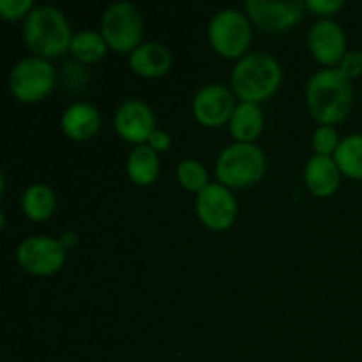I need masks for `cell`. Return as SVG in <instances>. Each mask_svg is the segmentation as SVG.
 <instances>
[{"mask_svg": "<svg viewBox=\"0 0 362 362\" xmlns=\"http://www.w3.org/2000/svg\"><path fill=\"white\" fill-rule=\"evenodd\" d=\"M354 105L352 80L339 67H324L306 83V106L310 115L322 126H334L349 117Z\"/></svg>", "mask_w": 362, "mask_h": 362, "instance_id": "obj_1", "label": "cell"}, {"mask_svg": "<svg viewBox=\"0 0 362 362\" xmlns=\"http://www.w3.org/2000/svg\"><path fill=\"white\" fill-rule=\"evenodd\" d=\"M73 30L66 14L55 6H37L23 21V41L34 55L53 59L71 48Z\"/></svg>", "mask_w": 362, "mask_h": 362, "instance_id": "obj_2", "label": "cell"}, {"mask_svg": "<svg viewBox=\"0 0 362 362\" xmlns=\"http://www.w3.org/2000/svg\"><path fill=\"white\" fill-rule=\"evenodd\" d=\"M283 80L278 60L264 52L246 53L232 71V90L240 101L260 105L272 98Z\"/></svg>", "mask_w": 362, "mask_h": 362, "instance_id": "obj_3", "label": "cell"}, {"mask_svg": "<svg viewBox=\"0 0 362 362\" xmlns=\"http://www.w3.org/2000/svg\"><path fill=\"white\" fill-rule=\"evenodd\" d=\"M267 170L265 152L255 144H235L223 148L216 161V175L230 189H246L260 182Z\"/></svg>", "mask_w": 362, "mask_h": 362, "instance_id": "obj_4", "label": "cell"}, {"mask_svg": "<svg viewBox=\"0 0 362 362\" xmlns=\"http://www.w3.org/2000/svg\"><path fill=\"white\" fill-rule=\"evenodd\" d=\"M209 42L225 59H243L253 39V28L247 14L226 7L218 11L209 21Z\"/></svg>", "mask_w": 362, "mask_h": 362, "instance_id": "obj_5", "label": "cell"}, {"mask_svg": "<svg viewBox=\"0 0 362 362\" xmlns=\"http://www.w3.org/2000/svg\"><path fill=\"white\" fill-rule=\"evenodd\" d=\"M57 73L48 59L32 55L18 60L9 73V90L21 103H39L55 87Z\"/></svg>", "mask_w": 362, "mask_h": 362, "instance_id": "obj_6", "label": "cell"}, {"mask_svg": "<svg viewBox=\"0 0 362 362\" xmlns=\"http://www.w3.org/2000/svg\"><path fill=\"white\" fill-rule=\"evenodd\" d=\"M101 34L108 48L119 53H131L138 48L144 37V20L138 7L131 2H115L106 7Z\"/></svg>", "mask_w": 362, "mask_h": 362, "instance_id": "obj_7", "label": "cell"}, {"mask_svg": "<svg viewBox=\"0 0 362 362\" xmlns=\"http://www.w3.org/2000/svg\"><path fill=\"white\" fill-rule=\"evenodd\" d=\"M18 264L34 276H52L66 264V247L52 235H30L16 250Z\"/></svg>", "mask_w": 362, "mask_h": 362, "instance_id": "obj_8", "label": "cell"}, {"mask_svg": "<svg viewBox=\"0 0 362 362\" xmlns=\"http://www.w3.org/2000/svg\"><path fill=\"white\" fill-rule=\"evenodd\" d=\"M197 214L209 230L225 232L235 223L239 204L230 187L221 182H211L198 193Z\"/></svg>", "mask_w": 362, "mask_h": 362, "instance_id": "obj_9", "label": "cell"}, {"mask_svg": "<svg viewBox=\"0 0 362 362\" xmlns=\"http://www.w3.org/2000/svg\"><path fill=\"white\" fill-rule=\"evenodd\" d=\"M306 4L300 0H247L246 11L258 28L281 34L296 27L304 16Z\"/></svg>", "mask_w": 362, "mask_h": 362, "instance_id": "obj_10", "label": "cell"}, {"mask_svg": "<svg viewBox=\"0 0 362 362\" xmlns=\"http://www.w3.org/2000/svg\"><path fill=\"white\" fill-rule=\"evenodd\" d=\"M235 106L233 92L223 83L204 85L191 101L194 119L207 127H219L228 122Z\"/></svg>", "mask_w": 362, "mask_h": 362, "instance_id": "obj_11", "label": "cell"}, {"mask_svg": "<svg viewBox=\"0 0 362 362\" xmlns=\"http://www.w3.org/2000/svg\"><path fill=\"white\" fill-rule=\"evenodd\" d=\"M113 124L120 138L129 144L145 145L156 129V115L141 99H126L117 108Z\"/></svg>", "mask_w": 362, "mask_h": 362, "instance_id": "obj_12", "label": "cell"}, {"mask_svg": "<svg viewBox=\"0 0 362 362\" xmlns=\"http://www.w3.org/2000/svg\"><path fill=\"white\" fill-rule=\"evenodd\" d=\"M308 46L315 59L325 67H336L346 55V34L338 21L320 18L308 32Z\"/></svg>", "mask_w": 362, "mask_h": 362, "instance_id": "obj_13", "label": "cell"}, {"mask_svg": "<svg viewBox=\"0 0 362 362\" xmlns=\"http://www.w3.org/2000/svg\"><path fill=\"white\" fill-rule=\"evenodd\" d=\"M341 170L334 156H311L304 168V182L315 197L327 198L339 189Z\"/></svg>", "mask_w": 362, "mask_h": 362, "instance_id": "obj_14", "label": "cell"}, {"mask_svg": "<svg viewBox=\"0 0 362 362\" xmlns=\"http://www.w3.org/2000/svg\"><path fill=\"white\" fill-rule=\"evenodd\" d=\"M173 55L163 42L147 41L129 53V67L144 78H161L172 69Z\"/></svg>", "mask_w": 362, "mask_h": 362, "instance_id": "obj_15", "label": "cell"}, {"mask_svg": "<svg viewBox=\"0 0 362 362\" xmlns=\"http://www.w3.org/2000/svg\"><path fill=\"white\" fill-rule=\"evenodd\" d=\"M60 126L71 140L87 141L99 133L101 115H99V110L90 103L76 101L64 110Z\"/></svg>", "mask_w": 362, "mask_h": 362, "instance_id": "obj_16", "label": "cell"}, {"mask_svg": "<svg viewBox=\"0 0 362 362\" xmlns=\"http://www.w3.org/2000/svg\"><path fill=\"white\" fill-rule=\"evenodd\" d=\"M264 112L257 103L240 101L228 120L232 136L240 144H253L264 129Z\"/></svg>", "mask_w": 362, "mask_h": 362, "instance_id": "obj_17", "label": "cell"}, {"mask_svg": "<svg viewBox=\"0 0 362 362\" xmlns=\"http://www.w3.org/2000/svg\"><path fill=\"white\" fill-rule=\"evenodd\" d=\"M57 209V194L49 184L34 182L21 194V211L35 223L52 218Z\"/></svg>", "mask_w": 362, "mask_h": 362, "instance_id": "obj_18", "label": "cell"}, {"mask_svg": "<svg viewBox=\"0 0 362 362\" xmlns=\"http://www.w3.org/2000/svg\"><path fill=\"white\" fill-rule=\"evenodd\" d=\"M126 170L129 179L138 186H151L159 175L161 170V161H159L158 152L152 147L145 145H136L127 156Z\"/></svg>", "mask_w": 362, "mask_h": 362, "instance_id": "obj_19", "label": "cell"}, {"mask_svg": "<svg viewBox=\"0 0 362 362\" xmlns=\"http://www.w3.org/2000/svg\"><path fill=\"white\" fill-rule=\"evenodd\" d=\"M106 49H108V45L101 32L87 28V30H80L73 35L69 52L76 62L94 64L106 55Z\"/></svg>", "mask_w": 362, "mask_h": 362, "instance_id": "obj_20", "label": "cell"}, {"mask_svg": "<svg viewBox=\"0 0 362 362\" xmlns=\"http://www.w3.org/2000/svg\"><path fill=\"white\" fill-rule=\"evenodd\" d=\"M334 159L343 175L362 180V133L341 138Z\"/></svg>", "mask_w": 362, "mask_h": 362, "instance_id": "obj_21", "label": "cell"}, {"mask_svg": "<svg viewBox=\"0 0 362 362\" xmlns=\"http://www.w3.org/2000/svg\"><path fill=\"white\" fill-rule=\"evenodd\" d=\"M177 179L180 186L193 193H200L209 186V172L204 163L197 159H182L177 166Z\"/></svg>", "mask_w": 362, "mask_h": 362, "instance_id": "obj_22", "label": "cell"}, {"mask_svg": "<svg viewBox=\"0 0 362 362\" xmlns=\"http://www.w3.org/2000/svg\"><path fill=\"white\" fill-rule=\"evenodd\" d=\"M339 134L332 126H318L311 136L315 154L318 156H334L339 147Z\"/></svg>", "mask_w": 362, "mask_h": 362, "instance_id": "obj_23", "label": "cell"}, {"mask_svg": "<svg viewBox=\"0 0 362 362\" xmlns=\"http://www.w3.org/2000/svg\"><path fill=\"white\" fill-rule=\"evenodd\" d=\"M34 9L32 0H0V16L6 20H20L27 18Z\"/></svg>", "mask_w": 362, "mask_h": 362, "instance_id": "obj_24", "label": "cell"}, {"mask_svg": "<svg viewBox=\"0 0 362 362\" xmlns=\"http://www.w3.org/2000/svg\"><path fill=\"white\" fill-rule=\"evenodd\" d=\"M62 76H64V83H66L67 87H73V88L74 87L81 88L88 81L87 69H83L80 62L64 64Z\"/></svg>", "mask_w": 362, "mask_h": 362, "instance_id": "obj_25", "label": "cell"}, {"mask_svg": "<svg viewBox=\"0 0 362 362\" xmlns=\"http://www.w3.org/2000/svg\"><path fill=\"white\" fill-rule=\"evenodd\" d=\"M338 67L350 80L359 78L362 74V52H359V49H350V52H346V55L343 57Z\"/></svg>", "mask_w": 362, "mask_h": 362, "instance_id": "obj_26", "label": "cell"}, {"mask_svg": "<svg viewBox=\"0 0 362 362\" xmlns=\"http://www.w3.org/2000/svg\"><path fill=\"white\" fill-rule=\"evenodd\" d=\"M306 9H310L311 13L318 14L322 18H327L331 14L338 13L345 7L343 0H306Z\"/></svg>", "mask_w": 362, "mask_h": 362, "instance_id": "obj_27", "label": "cell"}, {"mask_svg": "<svg viewBox=\"0 0 362 362\" xmlns=\"http://www.w3.org/2000/svg\"><path fill=\"white\" fill-rule=\"evenodd\" d=\"M147 145L154 148L156 152H165L172 147V136H170L165 129H158V127H156L154 133L148 138Z\"/></svg>", "mask_w": 362, "mask_h": 362, "instance_id": "obj_28", "label": "cell"}, {"mask_svg": "<svg viewBox=\"0 0 362 362\" xmlns=\"http://www.w3.org/2000/svg\"><path fill=\"white\" fill-rule=\"evenodd\" d=\"M60 243H62V246L66 247H74L78 243V235L76 232H71V230H67V232L62 233V237H60Z\"/></svg>", "mask_w": 362, "mask_h": 362, "instance_id": "obj_29", "label": "cell"}]
</instances>
